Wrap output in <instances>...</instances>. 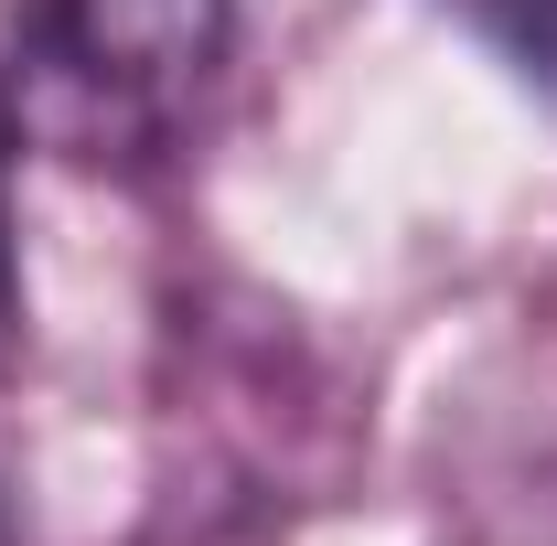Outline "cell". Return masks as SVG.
<instances>
[{
  "label": "cell",
  "mask_w": 557,
  "mask_h": 546,
  "mask_svg": "<svg viewBox=\"0 0 557 546\" xmlns=\"http://www.w3.org/2000/svg\"><path fill=\"white\" fill-rule=\"evenodd\" d=\"M236 44V0H44L33 54L86 139H161Z\"/></svg>",
  "instance_id": "obj_1"
},
{
  "label": "cell",
  "mask_w": 557,
  "mask_h": 546,
  "mask_svg": "<svg viewBox=\"0 0 557 546\" xmlns=\"http://www.w3.org/2000/svg\"><path fill=\"white\" fill-rule=\"evenodd\" d=\"M472 11H483L493 33H515L536 65H557V0H472Z\"/></svg>",
  "instance_id": "obj_2"
},
{
  "label": "cell",
  "mask_w": 557,
  "mask_h": 546,
  "mask_svg": "<svg viewBox=\"0 0 557 546\" xmlns=\"http://www.w3.org/2000/svg\"><path fill=\"white\" fill-rule=\"evenodd\" d=\"M0 343H11V204H0Z\"/></svg>",
  "instance_id": "obj_3"
},
{
  "label": "cell",
  "mask_w": 557,
  "mask_h": 546,
  "mask_svg": "<svg viewBox=\"0 0 557 546\" xmlns=\"http://www.w3.org/2000/svg\"><path fill=\"white\" fill-rule=\"evenodd\" d=\"M0 546H11V493H0Z\"/></svg>",
  "instance_id": "obj_4"
}]
</instances>
